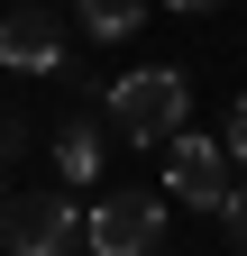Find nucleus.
I'll return each instance as SVG.
<instances>
[{"label": "nucleus", "mask_w": 247, "mask_h": 256, "mask_svg": "<svg viewBox=\"0 0 247 256\" xmlns=\"http://www.w3.org/2000/svg\"><path fill=\"white\" fill-rule=\"evenodd\" d=\"M165 10H210V0H165Z\"/></svg>", "instance_id": "obj_11"}, {"label": "nucleus", "mask_w": 247, "mask_h": 256, "mask_svg": "<svg viewBox=\"0 0 247 256\" xmlns=\"http://www.w3.org/2000/svg\"><path fill=\"white\" fill-rule=\"evenodd\" d=\"M220 146H229V165H247V92L229 101V138H220Z\"/></svg>", "instance_id": "obj_8"}, {"label": "nucleus", "mask_w": 247, "mask_h": 256, "mask_svg": "<svg viewBox=\"0 0 247 256\" xmlns=\"http://www.w3.org/2000/svg\"><path fill=\"white\" fill-rule=\"evenodd\" d=\"M92 174H101V128L64 119V138H55V183H92Z\"/></svg>", "instance_id": "obj_6"}, {"label": "nucleus", "mask_w": 247, "mask_h": 256, "mask_svg": "<svg viewBox=\"0 0 247 256\" xmlns=\"http://www.w3.org/2000/svg\"><path fill=\"white\" fill-rule=\"evenodd\" d=\"M165 183L183 192L192 210H229V146L220 138H192V128H174V156H165Z\"/></svg>", "instance_id": "obj_4"}, {"label": "nucleus", "mask_w": 247, "mask_h": 256, "mask_svg": "<svg viewBox=\"0 0 247 256\" xmlns=\"http://www.w3.org/2000/svg\"><path fill=\"white\" fill-rule=\"evenodd\" d=\"M192 119V82L174 64H138V74L110 82V128L128 146H174V128Z\"/></svg>", "instance_id": "obj_1"}, {"label": "nucleus", "mask_w": 247, "mask_h": 256, "mask_svg": "<svg viewBox=\"0 0 247 256\" xmlns=\"http://www.w3.org/2000/svg\"><path fill=\"white\" fill-rule=\"evenodd\" d=\"M220 220H229V238H238V247H247V183H238V192H229V210H220Z\"/></svg>", "instance_id": "obj_9"}, {"label": "nucleus", "mask_w": 247, "mask_h": 256, "mask_svg": "<svg viewBox=\"0 0 247 256\" xmlns=\"http://www.w3.org/2000/svg\"><path fill=\"white\" fill-rule=\"evenodd\" d=\"M18 146H28V128H18V119H0V165H10Z\"/></svg>", "instance_id": "obj_10"}, {"label": "nucleus", "mask_w": 247, "mask_h": 256, "mask_svg": "<svg viewBox=\"0 0 247 256\" xmlns=\"http://www.w3.org/2000/svg\"><path fill=\"white\" fill-rule=\"evenodd\" d=\"M156 238H165V202L156 192H101L82 210V247L92 256H146Z\"/></svg>", "instance_id": "obj_2"}, {"label": "nucleus", "mask_w": 247, "mask_h": 256, "mask_svg": "<svg viewBox=\"0 0 247 256\" xmlns=\"http://www.w3.org/2000/svg\"><path fill=\"white\" fill-rule=\"evenodd\" d=\"M138 18H146L138 0H74V28H82V37H101V46H110V37H128Z\"/></svg>", "instance_id": "obj_7"}, {"label": "nucleus", "mask_w": 247, "mask_h": 256, "mask_svg": "<svg viewBox=\"0 0 247 256\" xmlns=\"http://www.w3.org/2000/svg\"><path fill=\"white\" fill-rule=\"evenodd\" d=\"M10 256H74L82 247V210L64 202V183H37L28 202H10Z\"/></svg>", "instance_id": "obj_3"}, {"label": "nucleus", "mask_w": 247, "mask_h": 256, "mask_svg": "<svg viewBox=\"0 0 247 256\" xmlns=\"http://www.w3.org/2000/svg\"><path fill=\"white\" fill-rule=\"evenodd\" d=\"M55 55H64V18H55L46 0L0 10V64H10V74H46Z\"/></svg>", "instance_id": "obj_5"}]
</instances>
